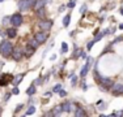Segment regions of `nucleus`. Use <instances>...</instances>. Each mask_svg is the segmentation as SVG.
Listing matches in <instances>:
<instances>
[{
    "label": "nucleus",
    "instance_id": "nucleus-1",
    "mask_svg": "<svg viewBox=\"0 0 123 117\" xmlns=\"http://www.w3.org/2000/svg\"><path fill=\"white\" fill-rule=\"evenodd\" d=\"M12 52H13V44L9 42V40H1L0 43V55L4 57H9L12 56Z\"/></svg>",
    "mask_w": 123,
    "mask_h": 117
},
{
    "label": "nucleus",
    "instance_id": "nucleus-2",
    "mask_svg": "<svg viewBox=\"0 0 123 117\" xmlns=\"http://www.w3.org/2000/svg\"><path fill=\"white\" fill-rule=\"evenodd\" d=\"M34 3H36V0H20L18 1V9L21 12H26L33 7Z\"/></svg>",
    "mask_w": 123,
    "mask_h": 117
},
{
    "label": "nucleus",
    "instance_id": "nucleus-3",
    "mask_svg": "<svg viewBox=\"0 0 123 117\" xmlns=\"http://www.w3.org/2000/svg\"><path fill=\"white\" fill-rule=\"evenodd\" d=\"M99 81H101V90H107L110 87H113V85H114L113 80L109 77H101Z\"/></svg>",
    "mask_w": 123,
    "mask_h": 117
},
{
    "label": "nucleus",
    "instance_id": "nucleus-4",
    "mask_svg": "<svg viewBox=\"0 0 123 117\" xmlns=\"http://www.w3.org/2000/svg\"><path fill=\"white\" fill-rule=\"evenodd\" d=\"M38 26H39V29L42 31H50L52 27V21H50V20H42L38 23Z\"/></svg>",
    "mask_w": 123,
    "mask_h": 117
},
{
    "label": "nucleus",
    "instance_id": "nucleus-5",
    "mask_svg": "<svg viewBox=\"0 0 123 117\" xmlns=\"http://www.w3.org/2000/svg\"><path fill=\"white\" fill-rule=\"evenodd\" d=\"M11 23L13 25V27H18L22 23V16L20 13H16L11 17Z\"/></svg>",
    "mask_w": 123,
    "mask_h": 117
},
{
    "label": "nucleus",
    "instance_id": "nucleus-6",
    "mask_svg": "<svg viewBox=\"0 0 123 117\" xmlns=\"http://www.w3.org/2000/svg\"><path fill=\"white\" fill-rule=\"evenodd\" d=\"M34 38L38 40V43H39V44H42V43H45L46 40H47V38H49L47 31H42V30H41L39 33H37L36 35H34Z\"/></svg>",
    "mask_w": 123,
    "mask_h": 117
},
{
    "label": "nucleus",
    "instance_id": "nucleus-7",
    "mask_svg": "<svg viewBox=\"0 0 123 117\" xmlns=\"http://www.w3.org/2000/svg\"><path fill=\"white\" fill-rule=\"evenodd\" d=\"M76 108L77 107H76L72 101H66V103L62 104V111H63V112H72V111L75 112Z\"/></svg>",
    "mask_w": 123,
    "mask_h": 117
},
{
    "label": "nucleus",
    "instance_id": "nucleus-8",
    "mask_svg": "<svg viewBox=\"0 0 123 117\" xmlns=\"http://www.w3.org/2000/svg\"><path fill=\"white\" fill-rule=\"evenodd\" d=\"M24 56V49L20 48V47H16V48H13V52H12V57L14 58L16 61H18L20 58Z\"/></svg>",
    "mask_w": 123,
    "mask_h": 117
},
{
    "label": "nucleus",
    "instance_id": "nucleus-9",
    "mask_svg": "<svg viewBox=\"0 0 123 117\" xmlns=\"http://www.w3.org/2000/svg\"><path fill=\"white\" fill-rule=\"evenodd\" d=\"M86 58H88V63H86V65H85V66H83V69H81V73H80L81 78H83V77H85V75H86L88 70H89L90 65H92V63H93V58L90 57V56H88Z\"/></svg>",
    "mask_w": 123,
    "mask_h": 117
},
{
    "label": "nucleus",
    "instance_id": "nucleus-10",
    "mask_svg": "<svg viewBox=\"0 0 123 117\" xmlns=\"http://www.w3.org/2000/svg\"><path fill=\"white\" fill-rule=\"evenodd\" d=\"M13 81V75L12 74H3L0 78V86H5L7 83Z\"/></svg>",
    "mask_w": 123,
    "mask_h": 117
},
{
    "label": "nucleus",
    "instance_id": "nucleus-11",
    "mask_svg": "<svg viewBox=\"0 0 123 117\" xmlns=\"http://www.w3.org/2000/svg\"><path fill=\"white\" fill-rule=\"evenodd\" d=\"M113 94L114 95H121V94H123V85L122 83H114L113 85Z\"/></svg>",
    "mask_w": 123,
    "mask_h": 117
},
{
    "label": "nucleus",
    "instance_id": "nucleus-12",
    "mask_svg": "<svg viewBox=\"0 0 123 117\" xmlns=\"http://www.w3.org/2000/svg\"><path fill=\"white\" fill-rule=\"evenodd\" d=\"M45 4H46L45 0H36V3H34V5H33L34 11H38V9H41V8H43Z\"/></svg>",
    "mask_w": 123,
    "mask_h": 117
},
{
    "label": "nucleus",
    "instance_id": "nucleus-13",
    "mask_svg": "<svg viewBox=\"0 0 123 117\" xmlns=\"http://www.w3.org/2000/svg\"><path fill=\"white\" fill-rule=\"evenodd\" d=\"M75 116H76V117H83V116H86V112H85V111H84L81 107H77V108L75 109Z\"/></svg>",
    "mask_w": 123,
    "mask_h": 117
},
{
    "label": "nucleus",
    "instance_id": "nucleus-14",
    "mask_svg": "<svg viewBox=\"0 0 123 117\" xmlns=\"http://www.w3.org/2000/svg\"><path fill=\"white\" fill-rule=\"evenodd\" d=\"M7 35H8L9 38H16V37H17V30H16V27L7 29Z\"/></svg>",
    "mask_w": 123,
    "mask_h": 117
},
{
    "label": "nucleus",
    "instance_id": "nucleus-15",
    "mask_svg": "<svg viewBox=\"0 0 123 117\" xmlns=\"http://www.w3.org/2000/svg\"><path fill=\"white\" fill-rule=\"evenodd\" d=\"M34 51H36V48H33V47L28 46V47H26V51H25V56H26V57H30L31 55L34 53Z\"/></svg>",
    "mask_w": 123,
    "mask_h": 117
},
{
    "label": "nucleus",
    "instance_id": "nucleus-16",
    "mask_svg": "<svg viewBox=\"0 0 123 117\" xmlns=\"http://www.w3.org/2000/svg\"><path fill=\"white\" fill-rule=\"evenodd\" d=\"M69 21H71V14H66L63 18V26L64 27H67V26L69 25Z\"/></svg>",
    "mask_w": 123,
    "mask_h": 117
},
{
    "label": "nucleus",
    "instance_id": "nucleus-17",
    "mask_svg": "<svg viewBox=\"0 0 123 117\" xmlns=\"http://www.w3.org/2000/svg\"><path fill=\"white\" fill-rule=\"evenodd\" d=\"M60 112H62V105H56V107L52 109V116H59L60 115Z\"/></svg>",
    "mask_w": 123,
    "mask_h": 117
},
{
    "label": "nucleus",
    "instance_id": "nucleus-18",
    "mask_svg": "<svg viewBox=\"0 0 123 117\" xmlns=\"http://www.w3.org/2000/svg\"><path fill=\"white\" fill-rule=\"evenodd\" d=\"M28 46L33 47V48H37V47L39 46V43H38V40L36 39V38H33V39H30V40H29V44H28Z\"/></svg>",
    "mask_w": 123,
    "mask_h": 117
},
{
    "label": "nucleus",
    "instance_id": "nucleus-19",
    "mask_svg": "<svg viewBox=\"0 0 123 117\" xmlns=\"http://www.w3.org/2000/svg\"><path fill=\"white\" fill-rule=\"evenodd\" d=\"M24 75H25V74H20V75H17V77H16V80H13V81H12V83L14 85V86H17V85H18L20 82L22 81V78H24Z\"/></svg>",
    "mask_w": 123,
    "mask_h": 117
},
{
    "label": "nucleus",
    "instance_id": "nucleus-20",
    "mask_svg": "<svg viewBox=\"0 0 123 117\" xmlns=\"http://www.w3.org/2000/svg\"><path fill=\"white\" fill-rule=\"evenodd\" d=\"M81 52H83V49L76 48L75 52H74V55H72V56H74V58H79V57H80V56H81Z\"/></svg>",
    "mask_w": 123,
    "mask_h": 117
},
{
    "label": "nucleus",
    "instance_id": "nucleus-21",
    "mask_svg": "<svg viewBox=\"0 0 123 117\" xmlns=\"http://www.w3.org/2000/svg\"><path fill=\"white\" fill-rule=\"evenodd\" d=\"M107 33H109V30H105L104 33H99V34H97V37H96V38H94V39H93V40H94V42H98V40L101 39V38L104 37L105 34H107Z\"/></svg>",
    "mask_w": 123,
    "mask_h": 117
},
{
    "label": "nucleus",
    "instance_id": "nucleus-22",
    "mask_svg": "<svg viewBox=\"0 0 123 117\" xmlns=\"http://www.w3.org/2000/svg\"><path fill=\"white\" fill-rule=\"evenodd\" d=\"M34 92H36V86H34V85H33V86H30L28 90H26V94H28V95H33Z\"/></svg>",
    "mask_w": 123,
    "mask_h": 117
},
{
    "label": "nucleus",
    "instance_id": "nucleus-23",
    "mask_svg": "<svg viewBox=\"0 0 123 117\" xmlns=\"http://www.w3.org/2000/svg\"><path fill=\"white\" fill-rule=\"evenodd\" d=\"M45 13H46V12H45V7L37 11V16L39 17V18H41V17H45Z\"/></svg>",
    "mask_w": 123,
    "mask_h": 117
},
{
    "label": "nucleus",
    "instance_id": "nucleus-24",
    "mask_svg": "<svg viewBox=\"0 0 123 117\" xmlns=\"http://www.w3.org/2000/svg\"><path fill=\"white\" fill-rule=\"evenodd\" d=\"M67 51H68V46H67L66 42H63V43H62V49H60V52H62V53H66Z\"/></svg>",
    "mask_w": 123,
    "mask_h": 117
},
{
    "label": "nucleus",
    "instance_id": "nucleus-25",
    "mask_svg": "<svg viewBox=\"0 0 123 117\" xmlns=\"http://www.w3.org/2000/svg\"><path fill=\"white\" fill-rule=\"evenodd\" d=\"M34 112H36V108H34L33 105H30V107H29V109L26 111V113H25V115H26V116H29V115H33Z\"/></svg>",
    "mask_w": 123,
    "mask_h": 117
},
{
    "label": "nucleus",
    "instance_id": "nucleus-26",
    "mask_svg": "<svg viewBox=\"0 0 123 117\" xmlns=\"http://www.w3.org/2000/svg\"><path fill=\"white\" fill-rule=\"evenodd\" d=\"M76 82H77V77H76V75H72V78H71V83H72V86H75Z\"/></svg>",
    "mask_w": 123,
    "mask_h": 117
},
{
    "label": "nucleus",
    "instance_id": "nucleus-27",
    "mask_svg": "<svg viewBox=\"0 0 123 117\" xmlns=\"http://www.w3.org/2000/svg\"><path fill=\"white\" fill-rule=\"evenodd\" d=\"M94 43H96V42H94V40H90V42H89V43H88V46H86V48H88V49H92V47H93V44H94Z\"/></svg>",
    "mask_w": 123,
    "mask_h": 117
},
{
    "label": "nucleus",
    "instance_id": "nucleus-28",
    "mask_svg": "<svg viewBox=\"0 0 123 117\" xmlns=\"http://www.w3.org/2000/svg\"><path fill=\"white\" fill-rule=\"evenodd\" d=\"M60 90H62V86H60V85H56V86L54 87V92H59Z\"/></svg>",
    "mask_w": 123,
    "mask_h": 117
},
{
    "label": "nucleus",
    "instance_id": "nucleus-29",
    "mask_svg": "<svg viewBox=\"0 0 123 117\" xmlns=\"http://www.w3.org/2000/svg\"><path fill=\"white\" fill-rule=\"evenodd\" d=\"M67 7H68V8H74L75 7V1H74V0H71V1L68 3V5H67Z\"/></svg>",
    "mask_w": 123,
    "mask_h": 117
},
{
    "label": "nucleus",
    "instance_id": "nucleus-30",
    "mask_svg": "<svg viewBox=\"0 0 123 117\" xmlns=\"http://www.w3.org/2000/svg\"><path fill=\"white\" fill-rule=\"evenodd\" d=\"M80 12H81V13H85V12H86V5H85V4H84L83 7L80 8Z\"/></svg>",
    "mask_w": 123,
    "mask_h": 117
},
{
    "label": "nucleus",
    "instance_id": "nucleus-31",
    "mask_svg": "<svg viewBox=\"0 0 123 117\" xmlns=\"http://www.w3.org/2000/svg\"><path fill=\"white\" fill-rule=\"evenodd\" d=\"M18 92H20V90L17 89V87H14V89L12 90V94H14V95H18Z\"/></svg>",
    "mask_w": 123,
    "mask_h": 117
},
{
    "label": "nucleus",
    "instance_id": "nucleus-32",
    "mask_svg": "<svg viewBox=\"0 0 123 117\" xmlns=\"http://www.w3.org/2000/svg\"><path fill=\"white\" fill-rule=\"evenodd\" d=\"M9 98H11V94H9V92H7V94H5V96H4V100H5V101H8V100H9Z\"/></svg>",
    "mask_w": 123,
    "mask_h": 117
},
{
    "label": "nucleus",
    "instance_id": "nucleus-33",
    "mask_svg": "<svg viewBox=\"0 0 123 117\" xmlns=\"http://www.w3.org/2000/svg\"><path fill=\"white\" fill-rule=\"evenodd\" d=\"M22 107H24V105H22V104H20V105H17V107H16V111H14V113H17V112H18V111L20 109H21V108Z\"/></svg>",
    "mask_w": 123,
    "mask_h": 117
},
{
    "label": "nucleus",
    "instance_id": "nucleus-34",
    "mask_svg": "<svg viewBox=\"0 0 123 117\" xmlns=\"http://www.w3.org/2000/svg\"><path fill=\"white\" fill-rule=\"evenodd\" d=\"M9 21H11V20H9V17H5V18L3 20V23H4V25H7V23L9 22Z\"/></svg>",
    "mask_w": 123,
    "mask_h": 117
},
{
    "label": "nucleus",
    "instance_id": "nucleus-35",
    "mask_svg": "<svg viewBox=\"0 0 123 117\" xmlns=\"http://www.w3.org/2000/svg\"><path fill=\"white\" fill-rule=\"evenodd\" d=\"M59 95H60V96H67V92L64 91V90H60V91H59Z\"/></svg>",
    "mask_w": 123,
    "mask_h": 117
},
{
    "label": "nucleus",
    "instance_id": "nucleus-36",
    "mask_svg": "<svg viewBox=\"0 0 123 117\" xmlns=\"http://www.w3.org/2000/svg\"><path fill=\"white\" fill-rule=\"evenodd\" d=\"M41 82H42V78H41V77H39V78H38V80H37L36 82H34V85H39V83H41Z\"/></svg>",
    "mask_w": 123,
    "mask_h": 117
},
{
    "label": "nucleus",
    "instance_id": "nucleus-37",
    "mask_svg": "<svg viewBox=\"0 0 123 117\" xmlns=\"http://www.w3.org/2000/svg\"><path fill=\"white\" fill-rule=\"evenodd\" d=\"M80 57H83V58H86V55H85V52H84V51L81 52V56H80Z\"/></svg>",
    "mask_w": 123,
    "mask_h": 117
},
{
    "label": "nucleus",
    "instance_id": "nucleus-38",
    "mask_svg": "<svg viewBox=\"0 0 123 117\" xmlns=\"http://www.w3.org/2000/svg\"><path fill=\"white\" fill-rule=\"evenodd\" d=\"M64 9H66V7H64V5H63V7H60V8H59V11H60V12H63Z\"/></svg>",
    "mask_w": 123,
    "mask_h": 117
},
{
    "label": "nucleus",
    "instance_id": "nucleus-39",
    "mask_svg": "<svg viewBox=\"0 0 123 117\" xmlns=\"http://www.w3.org/2000/svg\"><path fill=\"white\" fill-rule=\"evenodd\" d=\"M119 29H123V23H121V25H119Z\"/></svg>",
    "mask_w": 123,
    "mask_h": 117
},
{
    "label": "nucleus",
    "instance_id": "nucleus-40",
    "mask_svg": "<svg viewBox=\"0 0 123 117\" xmlns=\"http://www.w3.org/2000/svg\"><path fill=\"white\" fill-rule=\"evenodd\" d=\"M121 13H122V14H123V8H122V9H121Z\"/></svg>",
    "mask_w": 123,
    "mask_h": 117
},
{
    "label": "nucleus",
    "instance_id": "nucleus-41",
    "mask_svg": "<svg viewBox=\"0 0 123 117\" xmlns=\"http://www.w3.org/2000/svg\"><path fill=\"white\" fill-rule=\"evenodd\" d=\"M0 113H1V107H0Z\"/></svg>",
    "mask_w": 123,
    "mask_h": 117
},
{
    "label": "nucleus",
    "instance_id": "nucleus-42",
    "mask_svg": "<svg viewBox=\"0 0 123 117\" xmlns=\"http://www.w3.org/2000/svg\"><path fill=\"white\" fill-rule=\"evenodd\" d=\"M0 1H4V0H0Z\"/></svg>",
    "mask_w": 123,
    "mask_h": 117
}]
</instances>
